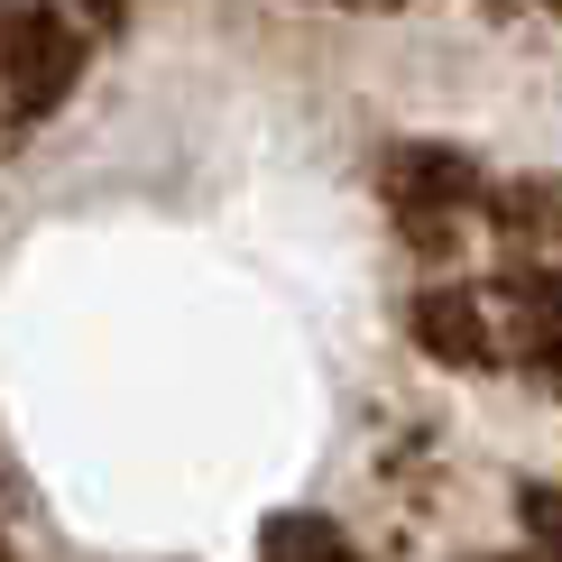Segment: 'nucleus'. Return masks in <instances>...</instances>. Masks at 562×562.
Masks as SVG:
<instances>
[{"mask_svg": "<svg viewBox=\"0 0 562 562\" xmlns=\"http://www.w3.org/2000/svg\"><path fill=\"white\" fill-rule=\"evenodd\" d=\"M259 562H379L360 544V526L333 517V507H286L268 535H259Z\"/></svg>", "mask_w": 562, "mask_h": 562, "instance_id": "nucleus-1", "label": "nucleus"}]
</instances>
